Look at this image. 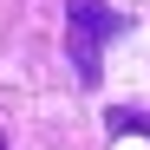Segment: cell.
Listing matches in <instances>:
<instances>
[{
    "label": "cell",
    "mask_w": 150,
    "mask_h": 150,
    "mask_svg": "<svg viewBox=\"0 0 150 150\" xmlns=\"http://www.w3.org/2000/svg\"><path fill=\"white\" fill-rule=\"evenodd\" d=\"M124 33V13H111L105 0H72L65 7V39H72V65H79V85H98V59H105V39Z\"/></svg>",
    "instance_id": "obj_1"
},
{
    "label": "cell",
    "mask_w": 150,
    "mask_h": 150,
    "mask_svg": "<svg viewBox=\"0 0 150 150\" xmlns=\"http://www.w3.org/2000/svg\"><path fill=\"white\" fill-rule=\"evenodd\" d=\"M111 131L124 137V131H137V137H150V117H137V111H111Z\"/></svg>",
    "instance_id": "obj_2"
}]
</instances>
